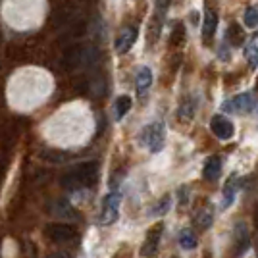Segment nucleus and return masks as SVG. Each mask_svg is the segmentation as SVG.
<instances>
[{
  "mask_svg": "<svg viewBox=\"0 0 258 258\" xmlns=\"http://www.w3.org/2000/svg\"><path fill=\"white\" fill-rule=\"evenodd\" d=\"M179 116H181V119H185V121L195 116V102H191V98H187V100L181 104V108H179Z\"/></svg>",
  "mask_w": 258,
  "mask_h": 258,
  "instance_id": "obj_24",
  "label": "nucleus"
},
{
  "mask_svg": "<svg viewBox=\"0 0 258 258\" xmlns=\"http://www.w3.org/2000/svg\"><path fill=\"white\" fill-rule=\"evenodd\" d=\"M256 220H258V214H256Z\"/></svg>",
  "mask_w": 258,
  "mask_h": 258,
  "instance_id": "obj_28",
  "label": "nucleus"
},
{
  "mask_svg": "<svg viewBox=\"0 0 258 258\" xmlns=\"http://www.w3.org/2000/svg\"><path fill=\"white\" fill-rule=\"evenodd\" d=\"M98 179V164L97 162H83L72 168L70 172L62 177V187L68 191H77L81 187H91Z\"/></svg>",
  "mask_w": 258,
  "mask_h": 258,
  "instance_id": "obj_1",
  "label": "nucleus"
},
{
  "mask_svg": "<svg viewBox=\"0 0 258 258\" xmlns=\"http://www.w3.org/2000/svg\"><path fill=\"white\" fill-rule=\"evenodd\" d=\"M170 206H172V197L170 195H164L160 201L156 203V208L152 210V214L154 216H164L170 212Z\"/></svg>",
  "mask_w": 258,
  "mask_h": 258,
  "instance_id": "obj_21",
  "label": "nucleus"
},
{
  "mask_svg": "<svg viewBox=\"0 0 258 258\" xmlns=\"http://www.w3.org/2000/svg\"><path fill=\"white\" fill-rule=\"evenodd\" d=\"M245 58H247L248 68H258V31L252 33V37L245 44Z\"/></svg>",
  "mask_w": 258,
  "mask_h": 258,
  "instance_id": "obj_14",
  "label": "nucleus"
},
{
  "mask_svg": "<svg viewBox=\"0 0 258 258\" xmlns=\"http://www.w3.org/2000/svg\"><path fill=\"white\" fill-rule=\"evenodd\" d=\"M250 245V237H248L247 226L241 222L235 226V254H241L243 250H247Z\"/></svg>",
  "mask_w": 258,
  "mask_h": 258,
  "instance_id": "obj_15",
  "label": "nucleus"
},
{
  "mask_svg": "<svg viewBox=\"0 0 258 258\" xmlns=\"http://www.w3.org/2000/svg\"><path fill=\"white\" fill-rule=\"evenodd\" d=\"M168 10V0H156V10H154V18H152L151 33H152V41L158 37L162 25H164V16Z\"/></svg>",
  "mask_w": 258,
  "mask_h": 258,
  "instance_id": "obj_11",
  "label": "nucleus"
},
{
  "mask_svg": "<svg viewBox=\"0 0 258 258\" xmlns=\"http://www.w3.org/2000/svg\"><path fill=\"white\" fill-rule=\"evenodd\" d=\"M52 212L58 216V218H76V210L72 208V205H70L68 201H56Z\"/></svg>",
  "mask_w": 258,
  "mask_h": 258,
  "instance_id": "obj_18",
  "label": "nucleus"
},
{
  "mask_svg": "<svg viewBox=\"0 0 258 258\" xmlns=\"http://www.w3.org/2000/svg\"><path fill=\"white\" fill-rule=\"evenodd\" d=\"M119 203H121V195L118 191H112L104 197L102 201V212H100V224L110 226L118 220L119 216Z\"/></svg>",
  "mask_w": 258,
  "mask_h": 258,
  "instance_id": "obj_3",
  "label": "nucleus"
},
{
  "mask_svg": "<svg viewBox=\"0 0 258 258\" xmlns=\"http://www.w3.org/2000/svg\"><path fill=\"white\" fill-rule=\"evenodd\" d=\"M85 62V48L83 46H70L64 52V68L66 70H76Z\"/></svg>",
  "mask_w": 258,
  "mask_h": 258,
  "instance_id": "obj_10",
  "label": "nucleus"
},
{
  "mask_svg": "<svg viewBox=\"0 0 258 258\" xmlns=\"http://www.w3.org/2000/svg\"><path fill=\"white\" fill-rule=\"evenodd\" d=\"M50 258H72V256H70L68 252H54V254Z\"/></svg>",
  "mask_w": 258,
  "mask_h": 258,
  "instance_id": "obj_26",
  "label": "nucleus"
},
{
  "mask_svg": "<svg viewBox=\"0 0 258 258\" xmlns=\"http://www.w3.org/2000/svg\"><path fill=\"white\" fill-rule=\"evenodd\" d=\"M243 20H245V25L250 27V29H252V27H258V8H254V6L247 8Z\"/></svg>",
  "mask_w": 258,
  "mask_h": 258,
  "instance_id": "obj_23",
  "label": "nucleus"
},
{
  "mask_svg": "<svg viewBox=\"0 0 258 258\" xmlns=\"http://www.w3.org/2000/svg\"><path fill=\"white\" fill-rule=\"evenodd\" d=\"M243 39H245L243 29L239 25H229V29H227V41L233 44V46H237V44L243 43Z\"/></svg>",
  "mask_w": 258,
  "mask_h": 258,
  "instance_id": "obj_20",
  "label": "nucleus"
},
{
  "mask_svg": "<svg viewBox=\"0 0 258 258\" xmlns=\"http://www.w3.org/2000/svg\"><path fill=\"white\" fill-rule=\"evenodd\" d=\"M76 227L70 224H50L44 227V235L54 243H68L76 237Z\"/></svg>",
  "mask_w": 258,
  "mask_h": 258,
  "instance_id": "obj_5",
  "label": "nucleus"
},
{
  "mask_svg": "<svg viewBox=\"0 0 258 258\" xmlns=\"http://www.w3.org/2000/svg\"><path fill=\"white\" fill-rule=\"evenodd\" d=\"M210 129H212V133L220 141H229L233 137V133H235L233 123L226 116H222V114H218V116H214V118L210 119Z\"/></svg>",
  "mask_w": 258,
  "mask_h": 258,
  "instance_id": "obj_7",
  "label": "nucleus"
},
{
  "mask_svg": "<svg viewBox=\"0 0 258 258\" xmlns=\"http://www.w3.org/2000/svg\"><path fill=\"white\" fill-rule=\"evenodd\" d=\"M162 229H164V226H162V222H158V224H154V226L147 231L145 243H143V247H141V254H143V256H152V254L158 250Z\"/></svg>",
  "mask_w": 258,
  "mask_h": 258,
  "instance_id": "obj_6",
  "label": "nucleus"
},
{
  "mask_svg": "<svg viewBox=\"0 0 258 258\" xmlns=\"http://www.w3.org/2000/svg\"><path fill=\"white\" fill-rule=\"evenodd\" d=\"M239 183H241V179H239L237 173H231L227 177L226 185H224V191H222V208H229V206L233 205L237 191H239Z\"/></svg>",
  "mask_w": 258,
  "mask_h": 258,
  "instance_id": "obj_9",
  "label": "nucleus"
},
{
  "mask_svg": "<svg viewBox=\"0 0 258 258\" xmlns=\"http://www.w3.org/2000/svg\"><path fill=\"white\" fill-rule=\"evenodd\" d=\"M222 172V160L218 156H210L203 166V177L206 181H216Z\"/></svg>",
  "mask_w": 258,
  "mask_h": 258,
  "instance_id": "obj_13",
  "label": "nucleus"
},
{
  "mask_svg": "<svg viewBox=\"0 0 258 258\" xmlns=\"http://www.w3.org/2000/svg\"><path fill=\"white\" fill-rule=\"evenodd\" d=\"M203 258H212V254H210V252H206V254Z\"/></svg>",
  "mask_w": 258,
  "mask_h": 258,
  "instance_id": "obj_27",
  "label": "nucleus"
},
{
  "mask_svg": "<svg viewBox=\"0 0 258 258\" xmlns=\"http://www.w3.org/2000/svg\"><path fill=\"white\" fill-rule=\"evenodd\" d=\"M129 110H131V98H129L127 95H121V97L116 98V102H114V114H116V119H121Z\"/></svg>",
  "mask_w": 258,
  "mask_h": 258,
  "instance_id": "obj_17",
  "label": "nucleus"
},
{
  "mask_svg": "<svg viewBox=\"0 0 258 258\" xmlns=\"http://www.w3.org/2000/svg\"><path fill=\"white\" fill-rule=\"evenodd\" d=\"M197 243H199V239H197L193 229H181V233H179V245L183 248L191 250V248L197 247Z\"/></svg>",
  "mask_w": 258,
  "mask_h": 258,
  "instance_id": "obj_19",
  "label": "nucleus"
},
{
  "mask_svg": "<svg viewBox=\"0 0 258 258\" xmlns=\"http://www.w3.org/2000/svg\"><path fill=\"white\" fill-rule=\"evenodd\" d=\"M164 139H166V129H164V123H162V121L149 123L147 127L141 131V143L147 145L151 152L162 151Z\"/></svg>",
  "mask_w": 258,
  "mask_h": 258,
  "instance_id": "obj_2",
  "label": "nucleus"
},
{
  "mask_svg": "<svg viewBox=\"0 0 258 258\" xmlns=\"http://www.w3.org/2000/svg\"><path fill=\"white\" fill-rule=\"evenodd\" d=\"M137 27H125V29H121V33L118 35V39H116V52L118 54H125L131 50V46L135 44L137 41Z\"/></svg>",
  "mask_w": 258,
  "mask_h": 258,
  "instance_id": "obj_8",
  "label": "nucleus"
},
{
  "mask_svg": "<svg viewBox=\"0 0 258 258\" xmlns=\"http://www.w3.org/2000/svg\"><path fill=\"white\" fill-rule=\"evenodd\" d=\"M197 224L201 229H208L212 226V208H203L201 214L197 216Z\"/></svg>",
  "mask_w": 258,
  "mask_h": 258,
  "instance_id": "obj_22",
  "label": "nucleus"
},
{
  "mask_svg": "<svg viewBox=\"0 0 258 258\" xmlns=\"http://www.w3.org/2000/svg\"><path fill=\"white\" fill-rule=\"evenodd\" d=\"M216 29H218V16L214 10H206L205 22H203V39L210 41L216 35Z\"/></svg>",
  "mask_w": 258,
  "mask_h": 258,
  "instance_id": "obj_16",
  "label": "nucleus"
},
{
  "mask_svg": "<svg viewBox=\"0 0 258 258\" xmlns=\"http://www.w3.org/2000/svg\"><path fill=\"white\" fill-rule=\"evenodd\" d=\"M43 156L48 162H66V158L70 156L68 152H58V151H46L43 152Z\"/></svg>",
  "mask_w": 258,
  "mask_h": 258,
  "instance_id": "obj_25",
  "label": "nucleus"
},
{
  "mask_svg": "<svg viewBox=\"0 0 258 258\" xmlns=\"http://www.w3.org/2000/svg\"><path fill=\"white\" fill-rule=\"evenodd\" d=\"M152 85V72L151 68H147V66H143L139 68V72H137V77H135V87H137V93H139V97H143Z\"/></svg>",
  "mask_w": 258,
  "mask_h": 258,
  "instance_id": "obj_12",
  "label": "nucleus"
},
{
  "mask_svg": "<svg viewBox=\"0 0 258 258\" xmlns=\"http://www.w3.org/2000/svg\"><path fill=\"white\" fill-rule=\"evenodd\" d=\"M254 97L252 93H241L237 97L229 98L227 102H224V112H233V114H247V112H252L254 108Z\"/></svg>",
  "mask_w": 258,
  "mask_h": 258,
  "instance_id": "obj_4",
  "label": "nucleus"
}]
</instances>
